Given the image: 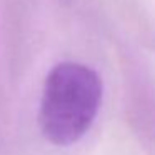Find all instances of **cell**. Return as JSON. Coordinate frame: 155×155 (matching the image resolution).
Instances as JSON below:
<instances>
[{"label":"cell","instance_id":"1","mask_svg":"<svg viewBox=\"0 0 155 155\" xmlns=\"http://www.w3.org/2000/svg\"><path fill=\"white\" fill-rule=\"evenodd\" d=\"M102 102V80L94 68L60 62L44 84L38 125L48 142L72 145L88 132Z\"/></svg>","mask_w":155,"mask_h":155}]
</instances>
